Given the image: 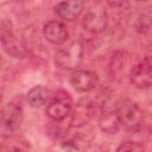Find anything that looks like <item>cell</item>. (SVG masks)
<instances>
[{
	"mask_svg": "<svg viewBox=\"0 0 152 152\" xmlns=\"http://www.w3.org/2000/svg\"><path fill=\"white\" fill-rule=\"evenodd\" d=\"M144 148H145V147H144L142 144H140V142H138V141H135V140L129 139V140L122 141V142L118 146L116 151H118V152H122V151H142Z\"/></svg>",
	"mask_w": 152,
	"mask_h": 152,
	"instance_id": "17",
	"label": "cell"
},
{
	"mask_svg": "<svg viewBox=\"0 0 152 152\" xmlns=\"http://www.w3.org/2000/svg\"><path fill=\"white\" fill-rule=\"evenodd\" d=\"M133 57L126 50L115 51L109 61V72L114 78H122L124 76L128 77V74L134 63H132Z\"/></svg>",
	"mask_w": 152,
	"mask_h": 152,
	"instance_id": "10",
	"label": "cell"
},
{
	"mask_svg": "<svg viewBox=\"0 0 152 152\" xmlns=\"http://www.w3.org/2000/svg\"><path fill=\"white\" fill-rule=\"evenodd\" d=\"M24 118V110L20 103L15 101H11L6 103L1 110V132L2 138L10 137L11 133L15 132Z\"/></svg>",
	"mask_w": 152,
	"mask_h": 152,
	"instance_id": "8",
	"label": "cell"
},
{
	"mask_svg": "<svg viewBox=\"0 0 152 152\" xmlns=\"http://www.w3.org/2000/svg\"><path fill=\"white\" fill-rule=\"evenodd\" d=\"M82 24L84 30L91 34L102 33L108 26V17L103 6L94 4L88 7V10H84Z\"/></svg>",
	"mask_w": 152,
	"mask_h": 152,
	"instance_id": "7",
	"label": "cell"
},
{
	"mask_svg": "<svg viewBox=\"0 0 152 152\" xmlns=\"http://www.w3.org/2000/svg\"><path fill=\"white\" fill-rule=\"evenodd\" d=\"M84 58V45L81 40H75L58 50L55 55L56 66L64 70H75Z\"/></svg>",
	"mask_w": 152,
	"mask_h": 152,
	"instance_id": "3",
	"label": "cell"
},
{
	"mask_svg": "<svg viewBox=\"0 0 152 152\" xmlns=\"http://www.w3.org/2000/svg\"><path fill=\"white\" fill-rule=\"evenodd\" d=\"M72 107L74 102L70 94L64 89H59L52 94L48 102L46 115L50 120H64L70 116Z\"/></svg>",
	"mask_w": 152,
	"mask_h": 152,
	"instance_id": "5",
	"label": "cell"
},
{
	"mask_svg": "<svg viewBox=\"0 0 152 152\" xmlns=\"http://www.w3.org/2000/svg\"><path fill=\"white\" fill-rule=\"evenodd\" d=\"M151 26H152V5H148L135 18L134 28L138 33L145 34L150 31Z\"/></svg>",
	"mask_w": 152,
	"mask_h": 152,
	"instance_id": "15",
	"label": "cell"
},
{
	"mask_svg": "<svg viewBox=\"0 0 152 152\" xmlns=\"http://www.w3.org/2000/svg\"><path fill=\"white\" fill-rule=\"evenodd\" d=\"M99 77L91 70L75 69L70 74L69 83L78 93H89L94 90L97 86Z\"/></svg>",
	"mask_w": 152,
	"mask_h": 152,
	"instance_id": "9",
	"label": "cell"
},
{
	"mask_svg": "<svg viewBox=\"0 0 152 152\" xmlns=\"http://www.w3.org/2000/svg\"><path fill=\"white\" fill-rule=\"evenodd\" d=\"M115 113L118 119L125 128L132 131L142 125L144 121V113L142 109L134 101L129 99H122L118 102Z\"/></svg>",
	"mask_w": 152,
	"mask_h": 152,
	"instance_id": "4",
	"label": "cell"
},
{
	"mask_svg": "<svg viewBox=\"0 0 152 152\" xmlns=\"http://www.w3.org/2000/svg\"><path fill=\"white\" fill-rule=\"evenodd\" d=\"M120 121L118 119V115L115 113V110H108V112H102L99 119V127L100 129L109 135L116 134L120 129Z\"/></svg>",
	"mask_w": 152,
	"mask_h": 152,
	"instance_id": "14",
	"label": "cell"
},
{
	"mask_svg": "<svg viewBox=\"0 0 152 152\" xmlns=\"http://www.w3.org/2000/svg\"><path fill=\"white\" fill-rule=\"evenodd\" d=\"M128 80L138 89L152 88V56H145L135 62L128 74Z\"/></svg>",
	"mask_w": 152,
	"mask_h": 152,
	"instance_id": "6",
	"label": "cell"
},
{
	"mask_svg": "<svg viewBox=\"0 0 152 152\" xmlns=\"http://www.w3.org/2000/svg\"><path fill=\"white\" fill-rule=\"evenodd\" d=\"M104 101L97 96L95 99L82 97L80 99L76 104H74L71 114L69 116L70 125L74 128H82L86 127L91 119L96 116V114H101L103 112Z\"/></svg>",
	"mask_w": 152,
	"mask_h": 152,
	"instance_id": "1",
	"label": "cell"
},
{
	"mask_svg": "<svg viewBox=\"0 0 152 152\" xmlns=\"http://www.w3.org/2000/svg\"><path fill=\"white\" fill-rule=\"evenodd\" d=\"M135 1H144V0H135Z\"/></svg>",
	"mask_w": 152,
	"mask_h": 152,
	"instance_id": "18",
	"label": "cell"
},
{
	"mask_svg": "<svg viewBox=\"0 0 152 152\" xmlns=\"http://www.w3.org/2000/svg\"><path fill=\"white\" fill-rule=\"evenodd\" d=\"M43 36L49 43L53 45H62L68 40L69 31L63 21L49 20L43 26Z\"/></svg>",
	"mask_w": 152,
	"mask_h": 152,
	"instance_id": "11",
	"label": "cell"
},
{
	"mask_svg": "<svg viewBox=\"0 0 152 152\" xmlns=\"http://www.w3.org/2000/svg\"><path fill=\"white\" fill-rule=\"evenodd\" d=\"M51 96H52V94H51V91L46 87H44L42 84H38V86L32 87L27 91L26 101H27L30 107H32V108H40V107L45 106L50 101Z\"/></svg>",
	"mask_w": 152,
	"mask_h": 152,
	"instance_id": "13",
	"label": "cell"
},
{
	"mask_svg": "<svg viewBox=\"0 0 152 152\" xmlns=\"http://www.w3.org/2000/svg\"><path fill=\"white\" fill-rule=\"evenodd\" d=\"M0 39H1V46L4 52H6L8 56L13 58H25L27 55V48L25 43H23L17 34L13 32V26L11 20L4 18L1 20L0 26Z\"/></svg>",
	"mask_w": 152,
	"mask_h": 152,
	"instance_id": "2",
	"label": "cell"
},
{
	"mask_svg": "<svg viewBox=\"0 0 152 152\" xmlns=\"http://www.w3.org/2000/svg\"><path fill=\"white\" fill-rule=\"evenodd\" d=\"M2 139H7L10 142H2V146H1V151H23V150H28L30 148V145L26 140L21 139V138H12L11 135L10 137H6V138H2Z\"/></svg>",
	"mask_w": 152,
	"mask_h": 152,
	"instance_id": "16",
	"label": "cell"
},
{
	"mask_svg": "<svg viewBox=\"0 0 152 152\" xmlns=\"http://www.w3.org/2000/svg\"><path fill=\"white\" fill-rule=\"evenodd\" d=\"M57 15L65 21H74L84 13L83 0H63L55 6Z\"/></svg>",
	"mask_w": 152,
	"mask_h": 152,
	"instance_id": "12",
	"label": "cell"
}]
</instances>
